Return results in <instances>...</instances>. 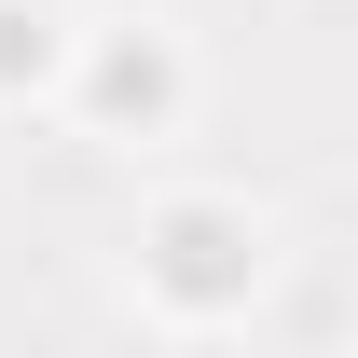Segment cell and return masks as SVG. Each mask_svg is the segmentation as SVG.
Segmentation results:
<instances>
[{"instance_id":"cell-1","label":"cell","mask_w":358,"mask_h":358,"mask_svg":"<svg viewBox=\"0 0 358 358\" xmlns=\"http://www.w3.org/2000/svg\"><path fill=\"white\" fill-rule=\"evenodd\" d=\"M152 275H166L179 303H221V289H248V234H234L221 207H179V221L152 234Z\"/></svg>"},{"instance_id":"cell-2","label":"cell","mask_w":358,"mask_h":358,"mask_svg":"<svg viewBox=\"0 0 358 358\" xmlns=\"http://www.w3.org/2000/svg\"><path fill=\"white\" fill-rule=\"evenodd\" d=\"M96 110H166V55H152V42H110V55H96Z\"/></svg>"},{"instance_id":"cell-3","label":"cell","mask_w":358,"mask_h":358,"mask_svg":"<svg viewBox=\"0 0 358 358\" xmlns=\"http://www.w3.org/2000/svg\"><path fill=\"white\" fill-rule=\"evenodd\" d=\"M42 55H55L42 14H14V0H0V83H42Z\"/></svg>"}]
</instances>
